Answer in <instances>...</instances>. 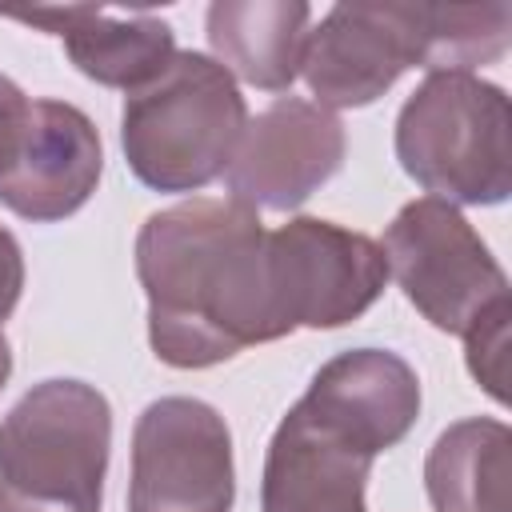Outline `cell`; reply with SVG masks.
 <instances>
[{"label": "cell", "mask_w": 512, "mask_h": 512, "mask_svg": "<svg viewBox=\"0 0 512 512\" xmlns=\"http://www.w3.org/2000/svg\"><path fill=\"white\" fill-rule=\"evenodd\" d=\"M264 240L260 212L232 196H196L144 220L136 272L148 292V340L164 364L208 368L280 340Z\"/></svg>", "instance_id": "6da1fadb"}, {"label": "cell", "mask_w": 512, "mask_h": 512, "mask_svg": "<svg viewBox=\"0 0 512 512\" xmlns=\"http://www.w3.org/2000/svg\"><path fill=\"white\" fill-rule=\"evenodd\" d=\"M244 124L236 80L204 52H176L152 84L128 92L120 144L148 188L196 192L228 168Z\"/></svg>", "instance_id": "7a4b0ae2"}, {"label": "cell", "mask_w": 512, "mask_h": 512, "mask_svg": "<svg viewBox=\"0 0 512 512\" xmlns=\"http://www.w3.org/2000/svg\"><path fill=\"white\" fill-rule=\"evenodd\" d=\"M108 400L84 380L36 384L0 424V512H100Z\"/></svg>", "instance_id": "3957f363"}, {"label": "cell", "mask_w": 512, "mask_h": 512, "mask_svg": "<svg viewBox=\"0 0 512 512\" xmlns=\"http://www.w3.org/2000/svg\"><path fill=\"white\" fill-rule=\"evenodd\" d=\"M404 172L448 204H500L512 192L508 96L472 72H428L396 120Z\"/></svg>", "instance_id": "277c9868"}, {"label": "cell", "mask_w": 512, "mask_h": 512, "mask_svg": "<svg viewBox=\"0 0 512 512\" xmlns=\"http://www.w3.org/2000/svg\"><path fill=\"white\" fill-rule=\"evenodd\" d=\"M264 268L280 336L296 328H340L368 312L388 284L376 240L312 216H296L268 232Z\"/></svg>", "instance_id": "5b68a950"}, {"label": "cell", "mask_w": 512, "mask_h": 512, "mask_svg": "<svg viewBox=\"0 0 512 512\" xmlns=\"http://www.w3.org/2000/svg\"><path fill=\"white\" fill-rule=\"evenodd\" d=\"M384 264L388 276L404 288V296L440 328L468 332V324L508 296V280L476 228L460 216L456 204L420 196L400 208V216L384 232Z\"/></svg>", "instance_id": "8992f818"}, {"label": "cell", "mask_w": 512, "mask_h": 512, "mask_svg": "<svg viewBox=\"0 0 512 512\" xmlns=\"http://www.w3.org/2000/svg\"><path fill=\"white\" fill-rule=\"evenodd\" d=\"M232 496L224 416L192 396L152 400L132 432L128 512H228Z\"/></svg>", "instance_id": "52a82bcc"}, {"label": "cell", "mask_w": 512, "mask_h": 512, "mask_svg": "<svg viewBox=\"0 0 512 512\" xmlns=\"http://www.w3.org/2000/svg\"><path fill=\"white\" fill-rule=\"evenodd\" d=\"M428 4L352 0L336 4L304 44L300 76L320 108H364L408 68H424Z\"/></svg>", "instance_id": "ba28073f"}, {"label": "cell", "mask_w": 512, "mask_h": 512, "mask_svg": "<svg viewBox=\"0 0 512 512\" xmlns=\"http://www.w3.org/2000/svg\"><path fill=\"white\" fill-rule=\"evenodd\" d=\"M344 160V124L336 112L280 96L256 120L244 124V136L224 168L232 200L248 208L288 212L304 204Z\"/></svg>", "instance_id": "9c48e42d"}, {"label": "cell", "mask_w": 512, "mask_h": 512, "mask_svg": "<svg viewBox=\"0 0 512 512\" xmlns=\"http://www.w3.org/2000/svg\"><path fill=\"white\" fill-rule=\"evenodd\" d=\"M300 408L332 436L376 460L416 424L420 380L396 352L356 348L340 352L312 376Z\"/></svg>", "instance_id": "30bf717a"}, {"label": "cell", "mask_w": 512, "mask_h": 512, "mask_svg": "<svg viewBox=\"0 0 512 512\" xmlns=\"http://www.w3.org/2000/svg\"><path fill=\"white\" fill-rule=\"evenodd\" d=\"M100 168L92 120L72 104L36 100L20 160L0 176V204L24 220H64L96 192Z\"/></svg>", "instance_id": "8fae6325"}, {"label": "cell", "mask_w": 512, "mask_h": 512, "mask_svg": "<svg viewBox=\"0 0 512 512\" xmlns=\"http://www.w3.org/2000/svg\"><path fill=\"white\" fill-rule=\"evenodd\" d=\"M368 472L372 456L332 436L296 404L268 444L260 504L264 512H368Z\"/></svg>", "instance_id": "7c38bea8"}, {"label": "cell", "mask_w": 512, "mask_h": 512, "mask_svg": "<svg viewBox=\"0 0 512 512\" xmlns=\"http://www.w3.org/2000/svg\"><path fill=\"white\" fill-rule=\"evenodd\" d=\"M0 16L56 32L72 64L88 80L124 92L152 84L176 56L172 28L148 12L112 16L92 4H64V8H0Z\"/></svg>", "instance_id": "4fadbf2b"}, {"label": "cell", "mask_w": 512, "mask_h": 512, "mask_svg": "<svg viewBox=\"0 0 512 512\" xmlns=\"http://www.w3.org/2000/svg\"><path fill=\"white\" fill-rule=\"evenodd\" d=\"M308 20L304 0H216L208 8V44L228 76L280 92L300 76Z\"/></svg>", "instance_id": "5bb4252c"}, {"label": "cell", "mask_w": 512, "mask_h": 512, "mask_svg": "<svg viewBox=\"0 0 512 512\" xmlns=\"http://www.w3.org/2000/svg\"><path fill=\"white\" fill-rule=\"evenodd\" d=\"M424 488L432 512H508L512 432L500 420H460L428 452Z\"/></svg>", "instance_id": "9a60e30c"}, {"label": "cell", "mask_w": 512, "mask_h": 512, "mask_svg": "<svg viewBox=\"0 0 512 512\" xmlns=\"http://www.w3.org/2000/svg\"><path fill=\"white\" fill-rule=\"evenodd\" d=\"M512 8L508 4H428L424 68L428 72H472L492 64L508 48Z\"/></svg>", "instance_id": "2e32d148"}, {"label": "cell", "mask_w": 512, "mask_h": 512, "mask_svg": "<svg viewBox=\"0 0 512 512\" xmlns=\"http://www.w3.org/2000/svg\"><path fill=\"white\" fill-rule=\"evenodd\" d=\"M508 320H512V308H508V296H504L492 308H484L464 332V340H468V372L500 404L508 400V388H504L508 384Z\"/></svg>", "instance_id": "e0dca14e"}, {"label": "cell", "mask_w": 512, "mask_h": 512, "mask_svg": "<svg viewBox=\"0 0 512 512\" xmlns=\"http://www.w3.org/2000/svg\"><path fill=\"white\" fill-rule=\"evenodd\" d=\"M32 104L4 72H0V176L20 160V148L32 128Z\"/></svg>", "instance_id": "ac0fdd59"}, {"label": "cell", "mask_w": 512, "mask_h": 512, "mask_svg": "<svg viewBox=\"0 0 512 512\" xmlns=\"http://www.w3.org/2000/svg\"><path fill=\"white\" fill-rule=\"evenodd\" d=\"M20 288H24V256H20V244H16V236L8 228H0V328L12 316V308L20 300Z\"/></svg>", "instance_id": "d6986e66"}, {"label": "cell", "mask_w": 512, "mask_h": 512, "mask_svg": "<svg viewBox=\"0 0 512 512\" xmlns=\"http://www.w3.org/2000/svg\"><path fill=\"white\" fill-rule=\"evenodd\" d=\"M8 372H12V352H8V340H4V332H0V388H4Z\"/></svg>", "instance_id": "ffe728a7"}]
</instances>
